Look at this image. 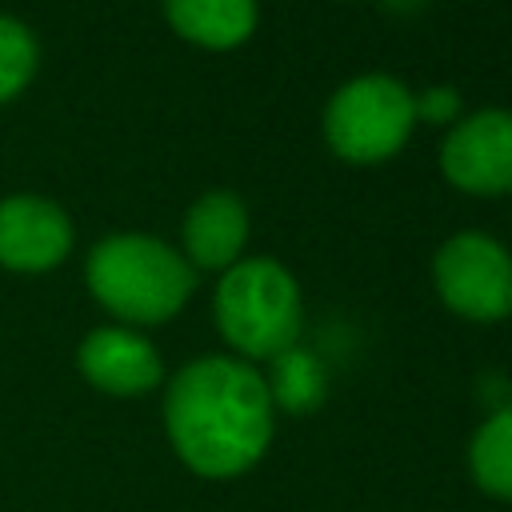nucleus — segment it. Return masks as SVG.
<instances>
[{
	"label": "nucleus",
	"instance_id": "ddd939ff",
	"mask_svg": "<svg viewBox=\"0 0 512 512\" xmlns=\"http://www.w3.org/2000/svg\"><path fill=\"white\" fill-rule=\"evenodd\" d=\"M40 44L16 16H0V104L16 100L36 76Z\"/></svg>",
	"mask_w": 512,
	"mask_h": 512
},
{
	"label": "nucleus",
	"instance_id": "9b49d317",
	"mask_svg": "<svg viewBox=\"0 0 512 512\" xmlns=\"http://www.w3.org/2000/svg\"><path fill=\"white\" fill-rule=\"evenodd\" d=\"M468 476L484 496L512 504V404L496 408L472 432V440H468Z\"/></svg>",
	"mask_w": 512,
	"mask_h": 512
},
{
	"label": "nucleus",
	"instance_id": "4468645a",
	"mask_svg": "<svg viewBox=\"0 0 512 512\" xmlns=\"http://www.w3.org/2000/svg\"><path fill=\"white\" fill-rule=\"evenodd\" d=\"M412 112L424 124H456L460 120V92L452 84H436L412 96Z\"/></svg>",
	"mask_w": 512,
	"mask_h": 512
},
{
	"label": "nucleus",
	"instance_id": "f8f14e48",
	"mask_svg": "<svg viewBox=\"0 0 512 512\" xmlns=\"http://www.w3.org/2000/svg\"><path fill=\"white\" fill-rule=\"evenodd\" d=\"M268 364H272V368H268L264 384H268V396H272V408H276V412L308 416L312 408L324 404L328 376H324V364H320L308 348L292 344L288 352L272 356Z\"/></svg>",
	"mask_w": 512,
	"mask_h": 512
},
{
	"label": "nucleus",
	"instance_id": "2eb2a0df",
	"mask_svg": "<svg viewBox=\"0 0 512 512\" xmlns=\"http://www.w3.org/2000/svg\"><path fill=\"white\" fill-rule=\"evenodd\" d=\"M388 8H396V12H412V8H420L424 0H384Z\"/></svg>",
	"mask_w": 512,
	"mask_h": 512
},
{
	"label": "nucleus",
	"instance_id": "6e6552de",
	"mask_svg": "<svg viewBox=\"0 0 512 512\" xmlns=\"http://www.w3.org/2000/svg\"><path fill=\"white\" fill-rule=\"evenodd\" d=\"M72 252V220L44 196L0 200V264L12 272H48Z\"/></svg>",
	"mask_w": 512,
	"mask_h": 512
},
{
	"label": "nucleus",
	"instance_id": "9d476101",
	"mask_svg": "<svg viewBox=\"0 0 512 512\" xmlns=\"http://www.w3.org/2000/svg\"><path fill=\"white\" fill-rule=\"evenodd\" d=\"M164 16L176 28V36L224 52L252 36L256 0H164Z\"/></svg>",
	"mask_w": 512,
	"mask_h": 512
},
{
	"label": "nucleus",
	"instance_id": "20e7f679",
	"mask_svg": "<svg viewBox=\"0 0 512 512\" xmlns=\"http://www.w3.org/2000/svg\"><path fill=\"white\" fill-rule=\"evenodd\" d=\"M416 112L412 92L384 72L340 84L324 108V140L348 164H380L404 148Z\"/></svg>",
	"mask_w": 512,
	"mask_h": 512
},
{
	"label": "nucleus",
	"instance_id": "0eeeda50",
	"mask_svg": "<svg viewBox=\"0 0 512 512\" xmlns=\"http://www.w3.org/2000/svg\"><path fill=\"white\" fill-rule=\"evenodd\" d=\"M80 376L108 396H144L164 380V360L148 336L124 324L92 328L76 348Z\"/></svg>",
	"mask_w": 512,
	"mask_h": 512
},
{
	"label": "nucleus",
	"instance_id": "423d86ee",
	"mask_svg": "<svg viewBox=\"0 0 512 512\" xmlns=\"http://www.w3.org/2000/svg\"><path fill=\"white\" fill-rule=\"evenodd\" d=\"M440 172L472 196L512 192V112L484 108L456 120L440 144Z\"/></svg>",
	"mask_w": 512,
	"mask_h": 512
},
{
	"label": "nucleus",
	"instance_id": "7ed1b4c3",
	"mask_svg": "<svg viewBox=\"0 0 512 512\" xmlns=\"http://www.w3.org/2000/svg\"><path fill=\"white\" fill-rule=\"evenodd\" d=\"M212 316L224 336V344L248 360H272L300 344L304 328V300L296 276L272 260V256H248L224 268L216 296H212Z\"/></svg>",
	"mask_w": 512,
	"mask_h": 512
},
{
	"label": "nucleus",
	"instance_id": "1a4fd4ad",
	"mask_svg": "<svg viewBox=\"0 0 512 512\" xmlns=\"http://www.w3.org/2000/svg\"><path fill=\"white\" fill-rule=\"evenodd\" d=\"M180 236H184V252L180 256L192 268L224 272V268H232L240 260V252L248 244V208H244V200L236 192L212 188L184 212Z\"/></svg>",
	"mask_w": 512,
	"mask_h": 512
},
{
	"label": "nucleus",
	"instance_id": "f257e3e1",
	"mask_svg": "<svg viewBox=\"0 0 512 512\" xmlns=\"http://www.w3.org/2000/svg\"><path fill=\"white\" fill-rule=\"evenodd\" d=\"M164 432L192 476L236 480L252 472L276 432L264 372L240 356L188 360L164 388Z\"/></svg>",
	"mask_w": 512,
	"mask_h": 512
},
{
	"label": "nucleus",
	"instance_id": "39448f33",
	"mask_svg": "<svg viewBox=\"0 0 512 512\" xmlns=\"http://www.w3.org/2000/svg\"><path fill=\"white\" fill-rule=\"evenodd\" d=\"M432 284L448 312L492 324L512 316V256L484 232H456L432 256Z\"/></svg>",
	"mask_w": 512,
	"mask_h": 512
},
{
	"label": "nucleus",
	"instance_id": "f03ea898",
	"mask_svg": "<svg viewBox=\"0 0 512 512\" xmlns=\"http://www.w3.org/2000/svg\"><path fill=\"white\" fill-rule=\"evenodd\" d=\"M84 280L96 304L124 320V328H148L172 320L188 304L196 268L156 236L120 232L88 252Z\"/></svg>",
	"mask_w": 512,
	"mask_h": 512
}]
</instances>
